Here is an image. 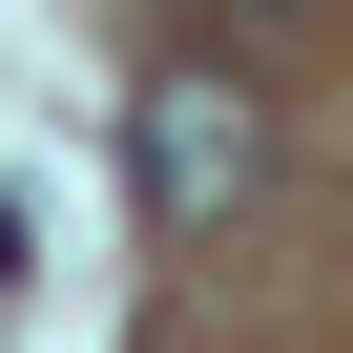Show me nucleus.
Instances as JSON below:
<instances>
[{
	"label": "nucleus",
	"instance_id": "obj_1",
	"mask_svg": "<svg viewBox=\"0 0 353 353\" xmlns=\"http://www.w3.org/2000/svg\"><path fill=\"white\" fill-rule=\"evenodd\" d=\"M125 145H145V208H166V229H229V208H250V166H270V125H250L229 63H166Z\"/></svg>",
	"mask_w": 353,
	"mask_h": 353
},
{
	"label": "nucleus",
	"instance_id": "obj_2",
	"mask_svg": "<svg viewBox=\"0 0 353 353\" xmlns=\"http://www.w3.org/2000/svg\"><path fill=\"white\" fill-rule=\"evenodd\" d=\"M250 21H270V0H250Z\"/></svg>",
	"mask_w": 353,
	"mask_h": 353
}]
</instances>
